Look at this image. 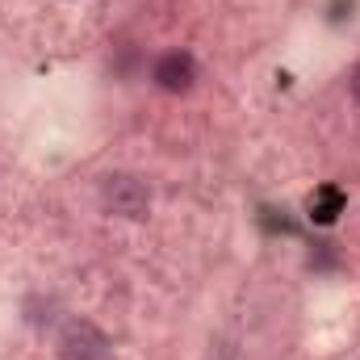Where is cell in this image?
I'll use <instances>...</instances> for the list:
<instances>
[{
	"instance_id": "cell-1",
	"label": "cell",
	"mask_w": 360,
	"mask_h": 360,
	"mask_svg": "<svg viewBox=\"0 0 360 360\" xmlns=\"http://www.w3.org/2000/svg\"><path fill=\"white\" fill-rule=\"evenodd\" d=\"M101 205L109 214H122V218H143L151 210V188L139 176H126V172H113L101 184Z\"/></svg>"
},
{
	"instance_id": "cell-2",
	"label": "cell",
	"mask_w": 360,
	"mask_h": 360,
	"mask_svg": "<svg viewBox=\"0 0 360 360\" xmlns=\"http://www.w3.org/2000/svg\"><path fill=\"white\" fill-rule=\"evenodd\" d=\"M59 360H109V340L92 323L72 319L59 331Z\"/></svg>"
},
{
	"instance_id": "cell-3",
	"label": "cell",
	"mask_w": 360,
	"mask_h": 360,
	"mask_svg": "<svg viewBox=\"0 0 360 360\" xmlns=\"http://www.w3.org/2000/svg\"><path fill=\"white\" fill-rule=\"evenodd\" d=\"M155 84L164 92H188L197 84V63H193V55H184V51L164 55V59L155 63Z\"/></svg>"
},
{
	"instance_id": "cell-4",
	"label": "cell",
	"mask_w": 360,
	"mask_h": 360,
	"mask_svg": "<svg viewBox=\"0 0 360 360\" xmlns=\"http://www.w3.org/2000/svg\"><path fill=\"white\" fill-rule=\"evenodd\" d=\"M340 210H344V193H340L335 184H323V188L310 197V218H314V222H323V226H327V222H335V218H340Z\"/></svg>"
},
{
	"instance_id": "cell-5",
	"label": "cell",
	"mask_w": 360,
	"mask_h": 360,
	"mask_svg": "<svg viewBox=\"0 0 360 360\" xmlns=\"http://www.w3.org/2000/svg\"><path fill=\"white\" fill-rule=\"evenodd\" d=\"M352 96H356V101H360V63H356V68H352Z\"/></svg>"
}]
</instances>
